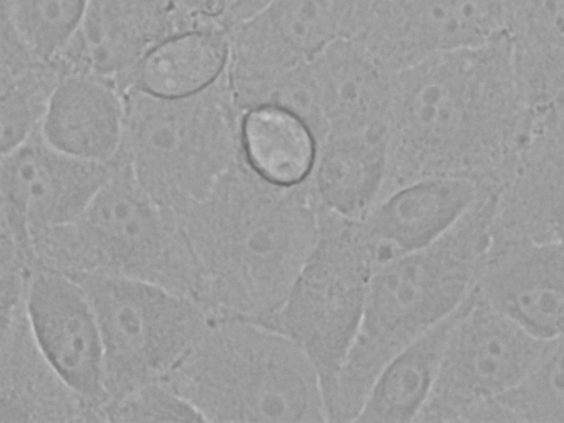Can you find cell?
Instances as JSON below:
<instances>
[{"label":"cell","mask_w":564,"mask_h":423,"mask_svg":"<svg viewBox=\"0 0 564 423\" xmlns=\"http://www.w3.org/2000/svg\"><path fill=\"white\" fill-rule=\"evenodd\" d=\"M529 124L506 34L390 73L388 162L379 200L434 176L499 186Z\"/></svg>","instance_id":"obj_1"},{"label":"cell","mask_w":564,"mask_h":423,"mask_svg":"<svg viewBox=\"0 0 564 423\" xmlns=\"http://www.w3.org/2000/svg\"><path fill=\"white\" fill-rule=\"evenodd\" d=\"M318 213L307 180L278 186L242 159L204 199L176 214L210 315L270 325L316 243Z\"/></svg>","instance_id":"obj_2"},{"label":"cell","mask_w":564,"mask_h":423,"mask_svg":"<svg viewBox=\"0 0 564 423\" xmlns=\"http://www.w3.org/2000/svg\"><path fill=\"white\" fill-rule=\"evenodd\" d=\"M495 197L480 195L441 237L376 269L339 372L332 421L354 422L388 361L470 296L491 245Z\"/></svg>","instance_id":"obj_3"},{"label":"cell","mask_w":564,"mask_h":423,"mask_svg":"<svg viewBox=\"0 0 564 423\" xmlns=\"http://www.w3.org/2000/svg\"><path fill=\"white\" fill-rule=\"evenodd\" d=\"M207 422H325L316 368L281 329L242 317H212L186 359L164 379Z\"/></svg>","instance_id":"obj_4"},{"label":"cell","mask_w":564,"mask_h":423,"mask_svg":"<svg viewBox=\"0 0 564 423\" xmlns=\"http://www.w3.org/2000/svg\"><path fill=\"white\" fill-rule=\"evenodd\" d=\"M33 251L36 261L66 272L147 280L199 301L204 290L200 268L175 216L119 155L84 212L39 236Z\"/></svg>","instance_id":"obj_5"},{"label":"cell","mask_w":564,"mask_h":423,"mask_svg":"<svg viewBox=\"0 0 564 423\" xmlns=\"http://www.w3.org/2000/svg\"><path fill=\"white\" fill-rule=\"evenodd\" d=\"M126 96L119 153L173 215L204 199L242 158L238 108L226 72L207 89L182 98L138 89Z\"/></svg>","instance_id":"obj_6"},{"label":"cell","mask_w":564,"mask_h":423,"mask_svg":"<svg viewBox=\"0 0 564 423\" xmlns=\"http://www.w3.org/2000/svg\"><path fill=\"white\" fill-rule=\"evenodd\" d=\"M68 273L86 291L98 321L109 401L166 379L199 343L212 321L196 297L155 282Z\"/></svg>","instance_id":"obj_7"},{"label":"cell","mask_w":564,"mask_h":423,"mask_svg":"<svg viewBox=\"0 0 564 423\" xmlns=\"http://www.w3.org/2000/svg\"><path fill=\"white\" fill-rule=\"evenodd\" d=\"M316 243L270 325L306 352L319 376L329 421L340 369L357 334L377 269L359 220L318 206Z\"/></svg>","instance_id":"obj_8"},{"label":"cell","mask_w":564,"mask_h":423,"mask_svg":"<svg viewBox=\"0 0 564 423\" xmlns=\"http://www.w3.org/2000/svg\"><path fill=\"white\" fill-rule=\"evenodd\" d=\"M550 341L535 338L473 292L455 323L431 392L414 422L484 421L520 387Z\"/></svg>","instance_id":"obj_9"},{"label":"cell","mask_w":564,"mask_h":423,"mask_svg":"<svg viewBox=\"0 0 564 423\" xmlns=\"http://www.w3.org/2000/svg\"><path fill=\"white\" fill-rule=\"evenodd\" d=\"M113 162L63 152L40 130L2 153L1 236L33 254L39 236L73 223L84 212L109 178Z\"/></svg>","instance_id":"obj_10"},{"label":"cell","mask_w":564,"mask_h":423,"mask_svg":"<svg viewBox=\"0 0 564 423\" xmlns=\"http://www.w3.org/2000/svg\"><path fill=\"white\" fill-rule=\"evenodd\" d=\"M23 312L32 338L59 378L94 411L109 401L98 321L82 284L68 272L34 261Z\"/></svg>","instance_id":"obj_11"},{"label":"cell","mask_w":564,"mask_h":423,"mask_svg":"<svg viewBox=\"0 0 564 423\" xmlns=\"http://www.w3.org/2000/svg\"><path fill=\"white\" fill-rule=\"evenodd\" d=\"M510 0H386L359 39L393 73L426 57L486 46L505 35Z\"/></svg>","instance_id":"obj_12"},{"label":"cell","mask_w":564,"mask_h":423,"mask_svg":"<svg viewBox=\"0 0 564 423\" xmlns=\"http://www.w3.org/2000/svg\"><path fill=\"white\" fill-rule=\"evenodd\" d=\"M512 236L485 253L477 296L538 339L564 337V242Z\"/></svg>","instance_id":"obj_13"},{"label":"cell","mask_w":564,"mask_h":423,"mask_svg":"<svg viewBox=\"0 0 564 423\" xmlns=\"http://www.w3.org/2000/svg\"><path fill=\"white\" fill-rule=\"evenodd\" d=\"M188 30L176 0H89L79 31L57 65L100 76L124 93L154 47Z\"/></svg>","instance_id":"obj_14"},{"label":"cell","mask_w":564,"mask_h":423,"mask_svg":"<svg viewBox=\"0 0 564 423\" xmlns=\"http://www.w3.org/2000/svg\"><path fill=\"white\" fill-rule=\"evenodd\" d=\"M231 89L310 63L340 36L332 0H273L228 31Z\"/></svg>","instance_id":"obj_15"},{"label":"cell","mask_w":564,"mask_h":423,"mask_svg":"<svg viewBox=\"0 0 564 423\" xmlns=\"http://www.w3.org/2000/svg\"><path fill=\"white\" fill-rule=\"evenodd\" d=\"M486 187L459 176H434L401 186L359 219L376 267L422 248L446 232Z\"/></svg>","instance_id":"obj_16"},{"label":"cell","mask_w":564,"mask_h":423,"mask_svg":"<svg viewBox=\"0 0 564 423\" xmlns=\"http://www.w3.org/2000/svg\"><path fill=\"white\" fill-rule=\"evenodd\" d=\"M495 226L564 242V124L530 127L500 182Z\"/></svg>","instance_id":"obj_17"},{"label":"cell","mask_w":564,"mask_h":423,"mask_svg":"<svg viewBox=\"0 0 564 423\" xmlns=\"http://www.w3.org/2000/svg\"><path fill=\"white\" fill-rule=\"evenodd\" d=\"M126 112L124 93L116 84L91 73L64 70L39 130L63 152L111 163L123 143Z\"/></svg>","instance_id":"obj_18"},{"label":"cell","mask_w":564,"mask_h":423,"mask_svg":"<svg viewBox=\"0 0 564 423\" xmlns=\"http://www.w3.org/2000/svg\"><path fill=\"white\" fill-rule=\"evenodd\" d=\"M96 420L36 347L23 305L1 321L0 423Z\"/></svg>","instance_id":"obj_19"},{"label":"cell","mask_w":564,"mask_h":423,"mask_svg":"<svg viewBox=\"0 0 564 423\" xmlns=\"http://www.w3.org/2000/svg\"><path fill=\"white\" fill-rule=\"evenodd\" d=\"M308 65L326 124V138L384 127L390 73L378 64L360 40L338 36Z\"/></svg>","instance_id":"obj_20"},{"label":"cell","mask_w":564,"mask_h":423,"mask_svg":"<svg viewBox=\"0 0 564 423\" xmlns=\"http://www.w3.org/2000/svg\"><path fill=\"white\" fill-rule=\"evenodd\" d=\"M387 162L384 127L329 135L317 147L307 183L321 208L359 220L380 198Z\"/></svg>","instance_id":"obj_21"},{"label":"cell","mask_w":564,"mask_h":423,"mask_svg":"<svg viewBox=\"0 0 564 423\" xmlns=\"http://www.w3.org/2000/svg\"><path fill=\"white\" fill-rule=\"evenodd\" d=\"M471 296L388 361L354 422H414L435 381L448 336Z\"/></svg>","instance_id":"obj_22"},{"label":"cell","mask_w":564,"mask_h":423,"mask_svg":"<svg viewBox=\"0 0 564 423\" xmlns=\"http://www.w3.org/2000/svg\"><path fill=\"white\" fill-rule=\"evenodd\" d=\"M228 58L227 30H188L154 47L138 65L126 90L138 89L162 98L192 96L221 78Z\"/></svg>","instance_id":"obj_23"},{"label":"cell","mask_w":564,"mask_h":423,"mask_svg":"<svg viewBox=\"0 0 564 423\" xmlns=\"http://www.w3.org/2000/svg\"><path fill=\"white\" fill-rule=\"evenodd\" d=\"M242 158L262 180L278 186L304 183L314 166L318 142L299 116L273 106L242 113Z\"/></svg>","instance_id":"obj_24"},{"label":"cell","mask_w":564,"mask_h":423,"mask_svg":"<svg viewBox=\"0 0 564 423\" xmlns=\"http://www.w3.org/2000/svg\"><path fill=\"white\" fill-rule=\"evenodd\" d=\"M505 34L518 78L564 77V0H510Z\"/></svg>","instance_id":"obj_25"},{"label":"cell","mask_w":564,"mask_h":423,"mask_svg":"<svg viewBox=\"0 0 564 423\" xmlns=\"http://www.w3.org/2000/svg\"><path fill=\"white\" fill-rule=\"evenodd\" d=\"M89 0H1L8 23L37 61L56 63L84 21Z\"/></svg>","instance_id":"obj_26"},{"label":"cell","mask_w":564,"mask_h":423,"mask_svg":"<svg viewBox=\"0 0 564 423\" xmlns=\"http://www.w3.org/2000/svg\"><path fill=\"white\" fill-rule=\"evenodd\" d=\"M63 73L56 63L36 62L21 70L1 75V154L40 129Z\"/></svg>","instance_id":"obj_27"},{"label":"cell","mask_w":564,"mask_h":423,"mask_svg":"<svg viewBox=\"0 0 564 423\" xmlns=\"http://www.w3.org/2000/svg\"><path fill=\"white\" fill-rule=\"evenodd\" d=\"M498 402L511 420L564 421V337L550 341L528 379Z\"/></svg>","instance_id":"obj_28"},{"label":"cell","mask_w":564,"mask_h":423,"mask_svg":"<svg viewBox=\"0 0 564 423\" xmlns=\"http://www.w3.org/2000/svg\"><path fill=\"white\" fill-rule=\"evenodd\" d=\"M99 420L115 422H207L200 411L165 380L142 384L110 400Z\"/></svg>","instance_id":"obj_29"},{"label":"cell","mask_w":564,"mask_h":423,"mask_svg":"<svg viewBox=\"0 0 564 423\" xmlns=\"http://www.w3.org/2000/svg\"><path fill=\"white\" fill-rule=\"evenodd\" d=\"M340 36L359 40L368 30L386 0H332Z\"/></svg>","instance_id":"obj_30"},{"label":"cell","mask_w":564,"mask_h":423,"mask_svg":"<svg viewBox=\"0 0 564 423\" xmlns=\"http://www.w3.org/2000/svg\"><path fill=\"white\" fill-rule=\"evenodd\" d=\"M273 0H231L228 8L225 26L229 31L235 24L249 18Z\"/></svg>","instance_id":"obj_31"},{"label":"cell","mask_w":564,"mask_h":423,"mask_svg":"<svg viewBox=\"0 0 564 423\" xmlns=\"http://www.w3.org/2000/svg\"><path fill=\"white\" fill-rule=\"evenodd\" d=\"M217 2L219 3V6L223 10V21H224V25H225V18H226V14H227V11H228L231 0H217Z\"/></svg>","instance_id":"obj_32"}]
</instances>
